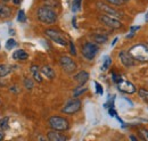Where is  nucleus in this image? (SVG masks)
<instances>
[{"label": "nucleus", "instance_id": "1", "mask_svg": "<svg viewBox=\"0 0 148 141\" xmlns=\"http://www.w3.org/2000/svg\"><path fill=\"white\" fill-rule=\"evenodd\" d=\"M37 17L38 19L43 23V24H54L57 21V14L56 12L49 6H42L40 8H38L37 10Z\"/></svg>", "mask_w": 148, "mask_h": 141}, {"label": "nucleus", "instance_id": "2", "mask_svg": "<svg viewBox=\"0 0 148 141\" xmlns=\"http://www.w3.org/2000/svg\"><path fill=\"white\" fill-rule=\"evenodd\" d=\"M129 53L134 60L143 62V63L148 62V46L146 44H141V43L136 44L130 48Z\"/></svg>", "mask_w": 148, "mask_h": 141}, {"label": "nucleus", "instance_id": "3", "mask_svg": "<svg viewBox=\"0 0 148 141\" xmlns=\"http://www.w3.org/2000/svg\"><path fill=\"white\" fill-rule=\"evenodd\" d=\"M49 126L53 130H57V131H67L70 129V123L66 118L62 117V116H51L48 121Z\"/></svg>", "mask_w": 148, "mask_h": 141}, {"label": "nucleus", "instance_id": "4", "mask_svg": "<svg viewBox=\"0 0 148 141\" xmlns=\"http://www.w3.org/2000/svg\"><path fill=\"white\" fill-rule=\"evenodd\" d=\"M98 51H99V47L97 43H93V42H86L81 48L82 56L88 60H92Z\"/></svg>", "mask_w": 148, "mask_h": 141}, {"label": "nucleus", "instance_id": "5", "mask_svg": "<svg viewBox=\"0 0 148 141\" xmlns=\"http://www.w3.org/2000/svg\"><path fill=\"white\" fill-rule=\"evenodd\" d=\"M80 109H81V100L74 97L73 99L69 100L65 104V106L62 108V113L67 114V115H72V114L77 113Z\"/></svg>", "mask_w": 148, "mask_h": 141}, {"label": "nucleus", "instance_id": "6", "mask_svg": "<svg viewBox=\"0 0 148 141\" xmlns=\"http://www.w3.org/2000/svg\"><path fill=\"white\" fill-rule=\"evenodd\" d=\"M59 64H60L62 68L64 70V72L67 73V74H71V73L75 72L76 67H77L76 66V63L74 62L71 57H69V56H62L59 58Z\"/></svg>", "mask_w": 148, "mask_h": 141}, {"label": "nucleus", "instance_id": "7", "mask_svg": "<svg viewBox=\"0 0 148 141\" xmlns=\"http://www.w3.org/2000/svg\"><path fill=\"white\" fill-rule=\"evenodd\" d=\"M45 34L47 35L51 41L56 42L57 44H60V46H67V41L65 40V38L62 35L60 32L56 31V30H53V29H47L45 31Z\"/></svg>", "mask_w": 148, "mask_h": 141}, {"label": "nucleus", "instance_id": "8", "mask_svg": "<svg viewBox=\"0 0 148 141\" xmlns=\"http://www.w3.org/2000/svg\"><path fill=\"white\" fill-rule=\"evenodd\" d=\"M99 21L104 24V25H106V26H108V27H111V29H121L122 27V23L117 19L116 17H112V16H108V15H101V16H99Z\"/></svg>", "mask_w": 148, "mask_h": 141}, {"label": "nucleus", "instance_id": "9", "mask_svg": "<svg viewBox=\"0 0 148 141\" xmlns=\"http://www.w3.org/2000/svg\"><path fill=\"white\" fill-rule=\"evenodd\" d=\"M97 7L99 10H101L105 15H108V16H112V17H121L122 14L116 10L115 8H113L112 6H108L107 3H104V2H97Z\"/></svg>", "mask_w": 148, "mask_h": 141}, {"label": "nucleus", "instance_id": "10", "mask_svg": "<svg viewBox=\"0 0 148 141\" xmlns=\"http://www.w3.org/2000/svg\"><path fill=\"white\" fill-rule=\"evenodd\" d=\"M117 89L121 92H124V93H128V94H133L137 91L134 84H132L129 81H124V80H122L121 82L117 83Z\"/></svg>", "mask_w": 148, "mask_h": 141}, {"label": "nucleus", "instance_id": "11", "mask_svg": "<svg viewBox=\"0 0 148 141\" xmlns=\"http://www.w3.org/2000/svg\"><path fill=\"white\" fill-rule=\"evenodd\" d=\"M119 58L121 60V63L125 66V67H131L134 65V59L133 57L130 55V53H127L125 50H122L119 53Z\"/></svg>", "mask_w": 148, "mask_h": 141}, {"label": "nucleus", "instance_id": "12", "mask_svg": "<svg viewBox=\"0 0 148 141\" xmlns=\"http://www.w3.org/2000/svg\"><path fill=\"white\" fill-rule=\"evenodd\" d=\"M47 139L49 141H65L67 140V137L60 133V131L57 130H51L47 133Z\"/></svg>", "mask_w": 148, "mask_h": 141}, {"label": "nucleus", "instance_id": "13", "mask_svg": "<svg viewBox=\"0 0 148 141\" xmlns=\"http://www.w3.org/2000/svg\"><path fill=\"white\" fill-rule=\"evenodd\" d=\"M74 80L76 81V83L79 86H83L84 83H87V81L89 80V73L86 72V70H81L75 76H74Z\"/></svg>", "mask_w": 148, "mask_h": 141}, {"label": "nucleus", "instance_id": "14", "mask_svg": "<svg viewBox=\"0 0 148 141\" xmlns=\"http://www.w3.org/2000/svg\"><path fill=\"white\" fill-rule=\"evenodd\" d=\"M30 70H31V74H32V77L34 79V81L41 83V82H42V75H41L40 67H39L38 65H32V66L30 67Z\"/></svg>", "mask_w": 148, "mask_h": 141}, {"label": "nucleus", "instance_id": "15", "mask_svg": "<svg viewBox=\"0 0 148 141\" xmlns=\"http://www.w3.org/2000/svg\"><path fill=\"white\" fill-rule=\"evenodd\" d=\"M41 74H43L47 79H50V80H53V79H55L56 74H55V70H53L50 66H48V65H45V66H42L41 68Z\"/></svg>", "mask_w": 148, "mask_h": 141}, {"label": "nucleus", "instance_id": "16", "mask_svg": "<svg viewBox=\"0 0 148 141\" xmlns=\"http://www.w3.org/2000/svg\"><path fill=\"white\" fill-rule=\"evenodd\" d=\"M12 57H13L14 60H25V59L29 58V55H27V53L25 50H23V49H17V50H15L13 53Z\"/></svg>", "mask_w": 148, "mask_h": 141}, {"label": "nucleus", "instance_id": "17", "mask_svg": "<svg viewBox=\"0 0 148 141\" xmlns=\"http://www.w3.org/2000/svg\"><path fill=\"white\" fill-rule=\"evenodd\" d=\"M14 66L12 65H7V64H0V77H5L8 74H10L13 72Z\"/></svg>", "mask_w": 148, "mask_h": 141}, {"label": "nucleus", "instance_id": "18", "mask_svg": "<svg viewBox=\"0 0 148 141\" xmlns=\"http://www.w3.org/2000/svg\"><path fill=\"white\" fill-rule=\"evenodd\" d=\"M12 15V10L8 6L3 5L2 2H0V17L1 18H8Z\"/></svg>", "mask_w": 148, "mask_h": 141}, {"label": "nucleus", "instance_id": "19", "mask_svg": "<svg viewBox=\"0 0 148 141\" xmlns=\"http://www.w3.org/2000/svg\"><path fill=\"white\" fill-rule=\"evenodd\" d=\"M92 39L97 44H103V43H106L107 42L108 36L105 34H101V33H96V34L92 35Z\"/></svg>", "mask_w": 148, "mask_h": 141}, {"label": "nucleus", "instance_id": "20", "mask_svg": "<svg viewBox=\"0 0 148 141\" xmlns=\"http://www.w3.org/2000/svg\"><path fill=\"white\" fill-rule=\"evenodd\" d=\"M0 129L6 131L9 129V117H3L2 120H0Z\"/></svg>", "mask_w": 148, "mask_h": 141}, {"label": "nucleus", "instance_id": "21", "mask_svg": "<svg viewBox=\"0 0 148 141\" xmlns=\"http://www.w3.org/2000/svg\"><path fill=\"white\" fill-rule=\"evenodd\" d=\"M17 46V42L14 40V39H9V40H7V42H6V49L7 50H13L15 47Z\"/></svg>", "mask_w": 148, "mask_h": 141}, {"label": "nucleus", "instance_id": "22", "mask_svg": "<svg viewBox=\"0 0 148 141\" xmlns=\"http://www.w3.org/2000/svg\"><path fill=\"white\" fill-rule=\"evenodd\" d=\"M138 94H139V97L144 100V101H148V90L147 89H139V91H138Z\"/></svg>", "mask_w": 148, "mask_h": 141}, {"label": "nucleus", "instance_id": "23", "mask_svg": "<svg viewBox=\"0 0 148 141\" xmlns=\"http://www.w3.org/2000/svg\"><path fill=\"white\" fill-rule=\"evenodd\" d=\"M81 1L82 0H73V2H72V12L73 13H76V12L80 10V8H81Z\"/></svg>", "mask_w": 148, "mask_h": 141}, {"label": "nucleus", "instance_id": "24", "mask_svg": "<svg viewBox=\"0 0 148 141\" xmlns=\"http://www.w3.org/2000/svg\"><path fill=\"white\" fill-rule=\"evenodd\" d=\"M112 64V59L111 57H105V60H104V64H103V66H101V70L103 72H105V70H108V67L111 66Z\"/></svg>", "mask_w": 148, "mask_h": 141}, {"label": "nucleus", "instance_id": "25", "mask_svg": "<svg viewBox=\"0 0 148 141\" xmlns=\"http://www.w3.org/2000/svg\"><path fill=\"white\" fill-rule=\"evenodd\" d=\"M24 87L27 89V90H32V88H33V80L26 77L24 80Z\"/></svg>", "mask_w": 148, "mask_h": 141}, {"label": "nucleus", "instance_id": "26", "mask_svg": "<svg viewBox=\"0 0 148 141\" xmlns=\"http://www.w3.org/2000/svg\"><path fill=\"white\" fill-rule=\"evenodd\" d=\"M17 21H18V22H22V23H24V22L26 21V17H25V12H24L23 9H21V10L18 12Z\"/></svg>", "mask_w": 148, "mask_h": 141}, {"label": "nucleus", "instance_id": "27", "mask_svg": "<svg viewBox=\"0 0 148 141\" xmlns=\"http://www.w3.org/2000/svg\"><path fill=\"white\" fill-rule=\"evenodd\" d=\"M84 91H87V88H83V87H79V88L76 89L75 91H74V97L76 98V97H79L81 93H83Z\"/></svg>", "mask_w": 148, "mask_h": 141}, {"label": "nucleus", "instance_id": "28", "mask_svg": "<svg viewBox=\"0 0 148 141\" xmlns=\"http://www.w3.org/2000/svg\"><path fill=\"white\" fill-rule=\"evenodd\" d=\"M108 3H111L113 6H122L124 3L123 0H106Z\"/></svg>", "mask_w": 148, "mask_h": 141}, {"label": "nucleus", "instance_id": "29", "mask_svg": "<svg viewBox=\"0 0 148 141\" xmlns=\"http://www.w3.org/2000/svg\"><path fill=\"white\" fill-rule=\"evenodd\" d=\"M112 77H113V81H114L116 84L123 80V79H122V76H121L120 74H115V73H113V74H112Z\"/></svg>", "mask_w": 148, "mask_h": 141}, {"label": "nucleus", "instance_id": "30", "mask_svg": "<svg viewBox=\"0 0 148 141\" xmlns=\"http://www.w3.org/2000/svg\"><path fill=\"white\" fill-rule=\"evenodd\" d=\"M69 46H70V53L72 56H75L76 55V49H75V47H74V43L72 41H70L69 42Z\"/></svg>", "mask_w": 148, "mask_h": 141}, {"label": "nucleus", "instance_id": "31", "mask_svg": "<svg viewBox=\"0 0 148 141\" xmlns=\"http://www.w3.org/2000/svg\"><path fill=\"white\" fill-rule=\"evenodd\" d=\"M95 86H96V91H97V93H98V94H103V87H101V84L98 83V82H95Z\"/></svg>", "mask_w": 148, "mask_h": 141}, {"label": "nucleus", "instance_id": "32", "mask_svg": "<svg viewBox=\"0 0 148 141\" xmlns=\"http://www.w3.org/2000/svg\"><path fill=\"white\" fill-rule=\"evenodd\" d=\"M140 133H141L143 138H144L145 140L148 141V130L147 129H140Z\"/></svg>", "mask_w": 148, "mask_h": 141}, {"label": "nucleus", "instance_id": "33", "mask_svg": "<svg viewBox=\"0 0 148 141\" xmlns=\"http://www.w3.org/2000/svg\"><path fill=\"white\" fill-rule=\"evenodd\" d=\"M108 114H110L111 116H113V117H115V116L117 115V112H116L113 107H110V108H108Z\"/></svg>", "mask_w": 148, "mask_h": 141}, {"label": "nucleus", "instance_id": "34", "mask_svg": "<svg viewBox=\"0 0 148 141\" xmlns=\"http://www.w3.org/2000/svg\"><path fill=\"white\" fill-rule=\"evenodd\" d=\"M139 29H140V27H139V26H132V27H131V29H130V31H131V32H132V33H134V32H136V31H138V30H139Z\"/></svg>", "mask_w": 148, "mask_h": 141}, {"label": "nucleus", "instance_id": "35", "mask_svg": "<svg viewBox=\"0 0 148 141\" xmlns=\"http://www.w3.org/2000/svg\"><path fill=\"white\" fill-rule=\"evenodd\" d=\"M3 138H5V133L0 131V141H1V140H3Z\"/></svg>", "mask_w": 148, "mask_h": 141}, {"label": "nucleus", "instance_id": "36", "mask_svg": "<svg viewBox=\"0 0 148 141\" xmlns=\"http://www.w3.org/2000/svg\"><path fill=\"white\" fill-rule=\"evenodd\" d=\"M19 2H21V0H13V3H14V5H16V6H18Z\"/></svg>", "mask_w": 148, "mask_h": 141}, {"label": "nucleus", "instance_id": "37", "mask_svg": "<svg viewBox=\"0 0 148 141\" xmlns=\"http://www.w3.org/2000/svg\"><path fill=\"white\" fill-rule=\"evenodd\" d=\"M116 42H117V38H115V39H114V41L112 42V47H113V46H114V44H115Z\"/></svg>", "mask_w": 148, "mask_h": 141}, {"label": "nucleus", "instance_id": "38", "mask_svg": "<svg viewBox=\"0 0 148 141\" xmlns=\"http://www.w3.org/2000/svg\"><path fill=\"white\" fill-rule=\"evenodd\" d=\"M130 139H131V140H138V138H137V137H134V136H131V137H130Z\"/></svg>", "mask_w": 148, "mask_h": 141}, {"label": "nucleus", "instance_id": "39", "mask_svg": "<svg viewBox=\"0 0 148 141\" xmlns=\"http://www.w3.org/2000/svg\"><path fill=\"white\" fill-rule=\"evenodd\" d=\"M73 26L75 27V29L77 27V25H76V23H75V17H73Z\"/></svg>", "mask_w": 148, "mask_h": 141}, {"label": "nucleus", "instance_id": "40", "mask_svg": "<svg viewBox=\"0 0 148 141\" xmlns=\"http://www.w3.org/2000/svg\"><path fill=\"white\" fill-rule=\"evenodd\" d=\"M9 34L14 35V34H15V31H14V30H10V31H9Z\"/></svg>", "mask_w": 148, "mask_h": 141}, {"label": "nucleus", "instance_id": "41", "mask_svg": "<svg viewBox=\"0 0 148 141\" xmlns=\"http://www.w3.org/2000/svg\"><path fill=\"white\" fill-rule=\"evenodd\" d=\"M146 21L148 22V12H147V14H146Z\"/></svg>", "mask_w": 148, "mask_h": 141}, {"label": "nucleus", "instance_id": "42", "mask_svg": "<svg viewBox=\"0 0 148 141\" xmlns=\"http://www.w3.org/2000/svg\"><path fill=\"white\" fill-rule=\"evenodd\" d=\"M0 1H2V2H7V1H9V0H0Z\"/></svg>", "mask_w": 148, "mask_h": 141}, {"label": "nucleus", "instance_id": "43", "mask_svg": "<svg viewBox=\"0 0 148 141\" xmlns=\"http://www.w3.org/2000/svg\"><path fill=\"white\" fill-rule=\"evenodd\" d=\"M123 1H124V2H127V1H129V0H123Z\"/></svg>", "mask_w": 148, "mask_h": 141}, {"label": "nucleus", "instance_id": "44", "mask_svg": "<svg viewBox=\"0 0 148 141\" xmlns=\"http://www.w3.org/2000/svg\"><path fill=\"white\" fill-rule=\"evenodd\" d=\"M0 48H1V43H0Z\"/></svg>", "mask_w": 148, "mask_h": 141}, {"label": "nucleus", "instance_id": "45", "mask_svg": "<svg viewBox=\"0 0 148 141\" xmlns=\"http://www.w3.org/2000/svg\"><path fill=\"white\" fill-rule=\"evenodd\" d=\"M0 103H1V101H0Z\"/></svg>", "mask_w": 148, "mask_h": 141}]
</instances>
